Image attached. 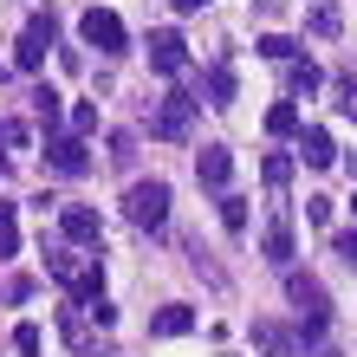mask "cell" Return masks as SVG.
<instances>
[{
  "mask_svg": "<svg viewBox=\"0 0 357 357\" xmlns=\"http://www.w3.org/2000/svg\"><path fill=\"white\" fill-rule=\"evenodd\" d=\"M305 33H312V39H338V33H344L338 0H305Z\"/></svg>",
  "mask_w": 357,
  "mask_h": 357,
  "instance_id": "15",
  "label": "cell"
},
{
  "mask_svg": "<svg viewBox=\"0 0 357 357\" xmlns=\"http://www.w3.org/2000/svg\"><path fill=\"white\" fill-rule=\"evenodd\" d=\"M286 292H292V305H299V319H331V299H325V286H319V280H305V273H286Z\"/></svg>",
  "mask_w": 357,
  "mask_h": 357,
  "instance_id": "9",
  "label": "cell"
},
{
  "mask_svg": "<svg viewBox=\"0 0 357 357\" xmlns=\"http://www.w3.org/2000/svg\"><path fill=\"white\" fill-rule=\"evenodd\" d=\"M195 111H202V104L188 98V91H169V98L156 104V117H150V137H162V143H182L188 130H195Z\"/></svg>",
  "mask_w": 357,
  "mask_h": 357,
  "instance_id": "4",
  "label": "cell"
},
{
  "mask_svg": "<svg viewBox=\"0 0 357 357\" xmlns=\"http://www.w3.org/2000/svg\"><path fill=\"white\" fill-rule=\"evenodd\" d=\"M331 104H338V117H351V123H357V78H351V72L331 78Z\"/></svg>",
  "mask_w": 357,
  "mask_h": 357,
  "instance_id": "20",
  "label": "cell"
},
{
  "mask_svg": "<svg viewBox=\"0 0 357 357\" xmlns=\"http://www.w3.org/2000/svg\"><path fill=\"white\" fill-rule=\"evenodd\" d=\"M111 162H117V169H130V162H137V137H130V130L111 137Z\"/></svg>",
  "mask_w": 357,
  "mask_h": 357,
  "instance_id": "26",
  "label": "cell"
},
{
  "mask_svg": "<svg viewBox=\"0 0 357 357\" xmlns=\"http://www.w3.org/2000/svg\"><path fill=\"white\" fill-rule=\"evenodd\" d=\"M59 234H66L72 247H98L104 221H98V208H59Z\"/></svg>",
  "mask_w": 357,
  "mask_h": 357,
  "instance_id": "8",
  "label": "cell"
},
{
  "mask_svg": "<svg viewBox=\"0 0 357 357\" xmlns=\"http://www.w3.org/2000/svg\"><path fill=\"white\" fill-rule=\"evenodd\" d=\"M260 176H266V188H273V195H280V188L292 182V156H286V150H273V156H266V169H260Z\"/></svg>",
  "mask_w": 357,
  "mask_h": 357,
  "instance_id": "22",
  "label": "cell"
},
{
  "mask_svg": "<svg viewBox=\"0 0 357 357\" xmlns=\"http://www.w3.org/2000/svg\"><path fill=\"white\" fill-rule=\"evenodd\" d=\"M221 227L227 234H247V202L241 195H221Z\"/></svg>",
  "mask_w": 357,
  "mask_h": 357,
  "instance_id": "24",
  "label": "cell"
},
{
  "mask_svg": "<svg viewBox=\"0 0 357 357\" xmlns=\"http://www.w3.org/2000/svg\"><path fill=\"white\" fill-rule=\"evenodd\" d=\"M123 215L137 227H169V182H130L123 188Z\"/></svg>",
  "mask_w": 357,
  "mask_h": 357,
  "instance_id": "2",
  "label": "cell"
},
{
  "mask_svg": "<svg viewBox=\"0 0 357 357\" xmlns=\"http://www.w3.org/2000/svg\"><path fill=\"white\" fill-rule=\"evenodd\" d=\"M78 33H85V46H98V52H123V46H130V33H123V20L111 7H85Z\"/></svg>",
  "mask_w": 357,
  "mask_h": 357,
  "instance_id": "5",
  "label": "cell"
},
{
  "mask_svg": "<svg viewBox=\"0 0 357 357\" xmlns=\"http://www.w3.org/2000/svg\"><path fill=\"white\" fill-rule=\"evenodd\" d=\"M150 331H156V338H188V331H195V305H162V312H150Z\"/></svg>",
  "mask_w": 357,
  "mask_h": 357,
  "instance_id": "17",
  "label": "cell"
},
{
  "mask_svg": "<svg viewBox=\"0 0 357 357\" xmlns=\"http://www.w3.org/2000/svg\"><path fill=\"white\" fill-rule=\"evenodd\" d=\"M0 78H7V66H0Z\"/></svg>",
  "mask_w": 357,
  "mask_h": 357,
  "instance_id": "34",
  "label": "cell"
},
{
  "mask_svg": "<svg viewBox=\"0 0 357 357\" xmlns=\"http://www.w3.org/2000/svg\"><path fill=\"white\" fill-rule=\"evenodd\" d=\"M260 254H266L273 266H280V273H292V227H286V208H273V227H266Z\"/></svg>",
  "mask_w": 357,
  "mask_h": 357,
  "instance_id": "14",
  "label": "cell"
},
{
  "mask_svg": "<svg viewBox=\"0 0 357 357\" xmlns=\"http://www.w3.org/2000/svg\"><path fill=\"white\" fill-rule=\"evenodd\" d=\"M169 7H176V13H202L208 0H169Z\"/></svg>",
  "mask_w": 357,
  "mask_h": 357,
  "instance_id": "31",
  "label": "cell"
},
{
  "mask_svg": "<svg viewBox=\"0 0 357 357\" xmlns=\"http://www.w3.org/2000/svg\"><path fill=\"white\" fill-rule=\"evenodd\" d=\"M195 176H202V188H215V195H227V176H234V156H227L221 143H208V150L195 156Z\"/></svg>",
  "mask_w": 357,
  "mask_h": 357,
  "instance_id": "10",
  "label": "cell"
},
{
  "mask_svg": "<svg viewBox=\"0 0 357 357\" xmlns=\"http://www.w3.org/2000/svg\"><path fill=\"white\" fill-rule=\"evenodd\" d=\"M266 137H299V104H273L266 111Z\"/></svg>",
  "mask_w": 357,
  "mask_h": 357,
  "instance_id": "21",
  "label": "cell"
},
{
  "mask_svg": "<svg viewBox=\"0 0 357 357\" xmlns=\"http://www.w3.org/2000/svg\"><path fill=\"white\" fill-rule=\"evenodd\" d=\"M254 351H260V357H292V351H299V338H292L280 319H254Z\"/></svg>",
  "mask_w": 357,
  "mask_h": 357,
  "instance_id": "12",
  "label": "cell"
},
{
  "mask_svg": "<svg viewBox=\"0 0 357 357\" xmlns=\"http://www.w3.org/2000/svg\"><path fill=\"white\" fill-rule=\"evenodd\" d=\"M26 143H33V130H26L20 117H7V123H0V150H26Z\"/></svg>",
  "mask_w": 357,
  "mask_h": 357,
  "instance_id": "25",
  "label": "cell"
},
{
  "mask_svg": "<svg viewBox=\"0 0 357 357\" xmlns=\"http://www.w3.org/2000/svg\"><path fill=\"white\" fill-rule=\"evenodd\" d=\"M202 98H208V111H227V104H234V66H227V59H215V66L202 72Z\"/></svg>",
  "mask_w": 357,
  "mask_h": 357,
  "instance_id": "11",
  "label": "cell"
},
{
  "mask_svg": "<svg viewBox=\"0 0 357 357\" xmlns=\"http://www.w3.org/2000/svg\"><path fill=\"white\" fill-rule=\"evenodd\" d=\"M52 39H59V13L46 7V13L26 20V33H20V46H13V66L20 72H39V66H46V52H52Z\"/></svg>",
  "mask_w": 357,
  "mask_h": 357,
  "instance_id": "3",
  "label": "cell"
},
{
  "mask_svg": "<svg viewBox=\"0 0 357 357\" xmlns=\"http://www.w3.org/2000/svg\"><path fill=\"white\" fill-rule=\"evenodd\" d=\"M299 156H305V169H331V162H338V143H331V130L305 123L299 130Z\"/></svg>",
  "mask_w": 357,
  "mask_h": 357,
  "instance_id": "13",
  "label": "cell"
},
{
  "mask_svg": "<svg viewBox=\"0 0 357 357\" xmlns=\"http://www.w3.org/2000/svg\"><path fill=\"white\" fill-rule=\"evenodd\" d=\"M305 221H319V227H325V221H331V202H325V195H312V202H305Z\"/></svg>",
  "mask_w": 357,
  "mask_h": 357,
  "instance_id": "30",
  "label": "cell"
},
{
  "mask_svg": "<svg viewBox=\"0 0 357 357\" xmlns=\"http://www.w3.org/2000/svg\"><path fill=\"white\" fill-rule=\"evenodd\" d=\"M0 176H7V156H0Z\"/></svg>",
  "mask_w": 357,
  "mask_h": 357,
  "instance_id": "33",
  "label": "cell"
},
{
  "mask_svg": "<svg viewBox=\"0 0 357 357\" xmlns=\"http://www.w3.org/2000/svg\"><path fill=\"white\" fill-rule=\"evenodd\" d=\"M98 130V104H78L72 111V137H91Z\"/></svg>",
  "mask_w": 357,
  "mask_h": 357,
  "instance_id": "28",
  "label": "cell"
},
{
  "mask_svg": "<svg viewBox=\"0 0 357 357\" xmlns=\"http://www.w3.org/2000/svg\"><path fill=\"white\" fill-rule=\"evenodd\" d=\"M150 72H156V78H182V72H188V46H182L176 26H156V33H150Z\"/></svg>",
  "mask_w": 357,
  "mask_h": 357,
  "instance_id": "6",
  "label": "cell"
},
{
  "mask_svg": "<svg viewBox=\"0 0 357 357\" xmlns=\"http://www.w3.org/2000/svg\"><path fill=\"white\" fill-rule=\"evenodd\" d=\"M280 72H286V91H319V85H325V78H319V66H312V59H305V66H299V59H286Z\"/></svg>",
  "mask_w": 357,
  "mask_h": 357,
  "instance_id": "19",
  "label": "cell"
},
{
  "mask_svg": "<svg viewBox=\"0 0 357 357\" xmlns=\"http://www.w3.org/2000/svg\"><path fill=\"white\" fill-rule=\"evenodd\" d=\"M26 104H33V117L46 123V137H52V130H59V91H52V85H33Z\"/></svg>",
  "mask_w": 357,
  "mask_h": 357,
  "instance_id": "18",
  "label": "cell"
},
{
  "mask_svg": "<svg viewBox=\"0 0 357 357\" xmlns=\"http://www.w3.org/2000/svg\"><path fill=\"white\" fill-rule=\"evenodd\" d=\"M0 227H13V202H0Z\"/></svg>",
  "mask_w": 357,
  "mask_h": 357,
  "instance_id": "32",
  "label": "cell"
},
{
  "mask_svg": "<svg viewBox=\"0 0 357 357\" xmlns=\"http://www.w3.org/2000/svg\"><path fill=\"white\" fill-rule=\"evenodd\" d=\"M59 338H66L72 351H91V312L78 305V299H72V305H59Z\"/></svg>",
  "mask_w": 357,
  "mask_h": 357,
  "instance_id": "16",
  "label": "cell"
},
{
  "mask_svg": "<svg viewBox=\"0 0 357 357\" xmlns=\"http://www.w3.org/2000/svg\"><path fill=\"white\" fill-rule=\"evenodd\" d=\"M46 169L52 176H85L91 169V150H85V137H46Z\"/></svg>",
  "mask_w": 357,
  "mask_h": 357,
  "instance_id": "7",
  "label": "cell"
},
{
  "mask_svg": "<svg viewBox=\"0 0 357 357\" xmlns=\"http://www.w3.org/2000/svg\"><path fill=\"white\" fill-rule=\"evenodd\" d=\"M46 273H52L59 286H72V292H78V305L104 299V266H98V260H78L72 247H46Z\"/></svg>",
  "mask_w": 357,
  "mask_h": 357,
  "instance_id": "1",
  "label": "cell"
},
{
  "mask_svg": "<svg viewBox=\"0 0 357 357\" xmlns=\"http://www.w3.org/2000/svg\"><path fill=\"white\" fill-rule=\"evenodd\" d=\"M331 254H338L344 266H357V234H338V241H331Z\"/></svg>",
  "mask_w": 357,
  "mask_h": 357,
  "instance_id": "29",
  "label": "cell"
},
{
  "mask_svg": "<svg viewBox=\"0 0 357 357\" xmlns=\"http://www.w3.org/2000/svg\"><path fill=\"white\" fill-rule=\"evenodd\" d=\"M39 344H46V338H39V325H20V331H13V351H20V357H39Z\"/></svg>",
  "mask_w": 357,
  "mask_h": 357,
  "instance_id": "27",
  "label": "cell"
},
{
  "mask_svg": "<svg viewBox=\"0 0 357 357\" xmlns=\"http://www.w3.org/2000/svg\"><path fill=\"white\" fill-rule=\"evenodd\" d=\"M292 52H299V46H292L286 33H266V39H260V59H266V66H286Z\"/></svg>",
  "mask_w": 357,
  "mask_h": 357,
  "instance_id": "23",
  "label": "cell"
}]
</instances>
